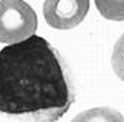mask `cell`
<instances>
[{
  "label": "cell",
  "instance_id": "1",
  "mask_svg": "<svg viewBox=\"0 0 124 122\" xmlns=\"http://www.w3.org/2000/svg\"><path fill=\"white\" fill-rule=\"evenodd\" d=\"M74 92L56 49L41 36L0 50V113L29 122H57Z\"/></svg>",
  "mask_w": 124,
  "mask_h": 122
},
{
  "label": "cell",
  "instance_id": "2",
  "mask_svg": "<svg viewBox=\"0 0 124 122\" xmlns=\"http://www.w3.org/2000/svg\"><path fill=\"white\" fill-rule=\"evenodd\" d=\"M37 14L24 0H0V43H17L36 35Z\"/></svg>",
  "mask_w": 124,
  "mask_h": 122
},
{
  "label": "cell",
  "instance_id": "3",
  "mask_svg": "<svg viewBox=\"0 0 124 122\" xmlns=\"http://www.w3.org/2000/svg\"><path fill=\"white\" fill-rule=\"evenodd\" d=\"M90 10V0H46L43 14L49 26L69 30L81 23Z\"/></svg>",
  "mask_w": 124,
  "mask_h": 122
},
{
  "label": "cell",
  "instance_id": "4",
  "mask_svg": "<svg viewBox=\"0 0 124 122\" xmlns=\"http://www.w3.org/2000/svg\"><path fill=\"white\" fill-rule=\"evenodd\" d=\"M71 122H124V116L114 108L97 106L80 112Z\"/></svg>",
  "mask_w": 124,
  "mask_h": 122
},
{
  "label": "cell",
  "instance_id": "5",
  "mask_svg": "<svg viewBox=\"0 0 124 122\" xmlns=\"http://www.w3.org/2000/svg\"><path fill=\"white\" fill-rule=\"evenodd\" d=\"M94 3L104 19L114 22L124 20V0H94Z\"/></svg>",
  "mask_w": 124,
  "mask_h": 122
},
{
  "label": "cell",
  "instance_id": "6",
  "mask_svg": "<svg viewBox=\"0 0 124 122\" xmlns=\"http://www.w3.org/2000/svg\"><path fill=\"white\" fill-rule=\"evenodd\" d=\"M111 66L116 75L124 82V33L116 42L111 53Z\"/></svg>",
  "mask_w": 124,
  "mask_h": 122
}]
</instances>
